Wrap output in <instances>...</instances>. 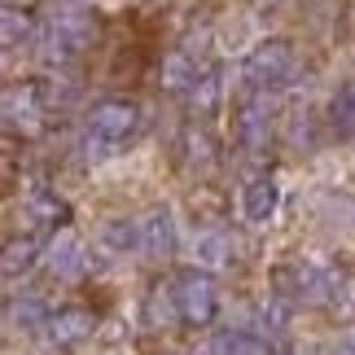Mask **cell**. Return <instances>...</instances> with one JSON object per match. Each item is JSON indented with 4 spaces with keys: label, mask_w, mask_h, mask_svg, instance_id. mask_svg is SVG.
<instances>
[{
    "label": "cell",
    "mask_w": 355,
    "mask_h": 355,
    "mask_svg": "<svg viewBox=\"0 0 355 355\" xmlns=\"http://www.w3.org/2000/svg\"><path fill=\"white\" fill-rule=\"evenodd\" d=\"M145 128V114L136 101H97L88 110V154L92 158H114L119 149H128Z\"/></svg>",
    "instance_id": "cell-1"
},
{
    "label": "cell",
    "mask_w": 355,
    "mask_h": 355,
    "mask_svg": "<svg viewBox=\"0 0 355 355\" xmlns=\"http://www.w3.org/2000/svg\"><path fill=\"white\" fill-rule=\"evenodd\" d=\"M92 35H97V18H92L84 5H66L62 13H53V22L44 31V58L53 66L75 62L79 53L92 44Z\"/></svg>",
    "instance_id": "cell-2"
},
{
    "label": "cell",
    "mask_w": 355,
    "mask_h": 355,
    "mask_svg": "<svg viewBox=\"0 0 355 355\" xmlns=\"http://www.w3.org/2000/svg\"><path fill=\"white\" fill-rule=\"evenodd\" d=\"M171 290H175L180 320L189 324V329H202V324H211L215 316H220V290H215L211 272L189 268V272H180V277L171 281Z\"/></svg>",
    "instance_id": "cell-3"
},
{
    "label": "cell",
    "mask_w": 355,
    "mask_h": 355,
    "mask_svg": "<svg viewBox=\"0 0 355 355\" xmlns=\"http://www.w3.org/2000/svg\"><path fill=\"white\" fill-rule=\"evenodd\" d=\"M290 75H294V44L290 40H263L245 58V84L259 88V92L281 88Z\"/></svg>",
    "instance_id": "cell-4"
},
{
    "label": "cell",
    "mask_w": 355,
    "mask_h": 355,
    "mask_svg": "<svg viewBox=\"0 0 355 355\" xmlns=\"http://www.w3.org/2000/svg\"><path fill=\"white\" fill-rule=\"evenodd\" d=\"M44 114H49V97L35 84H22V88L13 84L5 92V119H9L13 132H40Z\"/></svg>",
    "instance_id": "cell-5"
},
{
    "label": "cell",
    "mask_w": 355,
    "mask_h": 355,
    "mask_svg": "<svg viewBox=\"0 0 355 355\" xmlns=\"http://www.w3.org/2000/svg\"><path fill=\"white\" fill-rule=\"evenodd\" d=\"M233 136L241 149H250V154H259V149L268 145V105L254 97H241L237 110H233Z\"/></svg>",
    "instance_id": "cell-6"
},
{
    "label": "cell",
    "mask_w": 355,
    "mask_h": 355,
    "mask_svg": "<svg viewBox=\"0 0 355 355\" xmlns=\"http://www.w3.org/2000/svg\"><path fill=\"white\" fill-rule=\"evenodd\" d=\"M92 329H97V316H92L88 307H62V311H53V316H49L44 338H49L53 347H71V343L92 338Z\"/></svg>",
    "instance_id": "cell-7"
},
{
    "label": "cell",
    "mask_w": 355,
    "mask_h": 355,
    "mask_svg": "<svg viewBox=\"0 0 355 355\" xmlns=\"http://www.w3.org/2000/svg\"><path fill=\"white\" fill-rule=\"evenodd\" d=\"M277 202H281V189L277 180H268V175H259L241 189V215L250 224H268L272 215H277Z\"/></svg>",
    "instance_id": "cell-8"
},
{
    "label": "cell",
    "mask_w": 355,
    "mask_h": 355,
    "mask_svg": "<svg viewBox=\"0 0 355 355\" xmlns=\"http://www.w3.org/2000/svg\"><path fill=\"white\" fill-rule=\"evenodd\" d=\"M141 250L149 259H171L175 254V220H171V211H154L141 224Z\"/></svg>",
    "instance_id": "cell-9"
},
{
    "label": "cell",
    "mask_w": 355,
    "mask_h": 355,
    "mask_svg": "<svg viewBox=\"0 0 355 355\" xmlns=\"http://www.w3.org/2000/svg\"><path fill=\"white\" fill-rule=\"evenodd\" d=\"M49 272L53 277H62V281H71L84 272V245H79V237L71 233H58L49 245Z\"/></svg>",
    "instance_id": "cell-10"
},
{
    "label": "cell",
    "mask_w": 355,
    "mask_h": 355,
    "mask_svg": "<svg viewBox=\"0 0 355 355\" xmlns=\"http://www.w3.org/2000/svg\"><path fill=\"white\" fill-rule=\"evenodd\" d=\"M329 123L338 136H355V79H347L329 97Z\"/></svg>",
    "instance_id": "cell-11"
},
{
    "label": "cell",
    "mask_w": 355,
    "mask_h": 355,
    "mask_svg": "<svg viewBox=\"0 0 355 355\" xmlns=\"http://www.w3.org/2000/svg\"><path fill=\"white\" fill-rule=\"evenodd\" d=\"M26 215H31L35 224H44V228H58V224L66 220V207H62L58 193H49V189H35V193H26Z\"/></svg>",
    "instance_id": "cell-12"
},
{
    "label": "cell",
    "mask_w": 355,
    "mask_h": 355,
    "mask_svg": "<svg viewBox=\"0 0 355 355\" xmlns=\"http://www.w3.org/2000/svg\"><path fill=\"white\" fill-rule=\"evenodd\" d=\"M53 311L44 307V298H35V294H22V298H9V320L13 324H22V329H44Z\"/></svg>",
    "instance_id": "cell-13"
},
{
    "label": "cell",
    "mask_w": 355,
    "mask_h": 355,
    "mask_svg": "<svg viewBox=\"0 0 355 355\" xmlns=\"http://www.w3.org/2000/svg\"><path fill=\"white\" fill-rule=\"evenodd\" d=\"M101 245L110 254H128V250H141V224L132 220H110L101 228Z\"/></svg>",
    "instance_id": "cell-14"
},
{
    "label": "cell",
    "mask_w": 355,
    "mask_h": 355,
    "mask_svg": "<svg viewBox=\"0 0 355 355\" xmlns=\"http://www.w3.org/2000/svg\"><path fill=\"white\" fill-rule=\"evenodd\" d=\"M35 259H40V241H31V237L9 241V245H5V277L13 281L18 272H31V268H35Z\"/></svg>",
    "instance_id": "cell-15"
},
{
    "label": "cell",
    "mask_w": 355,
    "mask_h": 355,
    "mask_svg": "<svg viewBox=\"0 0 355 355\" xmlns=\"http://www.w3.org/2000/svg\"><path fill=\"white\" fill-rule=\"evenodd\" d=\"M193 254H198L202 268H224L228 259H233V245L224 241V233H202L198 245H193Z\"/></svg>",
    "instance_id": "cell-16"
},
{
    "label": "cell",
    "mask_w": 355,
    "mask_h": 355,
    "mask_svg": "<svg viewBox=\"0 0 355 355\" xmlns=\"http://www.w3.org/2000/svg\"><path fill=\"white\" fill-rule=\"evenodd\" d=\"M211 355H268V347L259 343V338H250V334H220L211 343Z\"/></svg>",
    "instance_id": "cell-17"
},
{
    "label": "cell",
    "mask_w": 355,
    "mask_h": 355,
    "mask_svg": "<svg viewBox=\"0 0 355 355\" xmlns=\"http://www.w3.org/2000/svg\"><path fill=\"white\" fill-rule=\"evenodd\" d=\"M184 158H189V167H211L215 162V141L207 136V128L184 132Z\"/></svg>",
    "instance_id": "cell-18"
},
{
    "label": "cell",
    "mask_w": 355,
    "mask_h": 355,
    "mask_svg": "<svg viewBox=\"0 0 355 355\" xmlns=\"http://www.w3.org/2000/svg\"><path fill=\"white\" fill-rule=\"evenodd\" d=\"M31 35V13H22V9H5V49H18L22 40Z\"/></svg>",
    "instance_id": "cell-19"
},
{
    "label": "cell",
    "mask_w": 355,
    "mask_h": 355,
    "mask_svg": "<svg viewBox=\"0 0 355 355\" xmlns=\"http://www.w3.org/2000/svg\"><path fill=\"white\" fill-rule=\"evenodd\" d=\"M338 355H355V338H347V343L338 347Z\"/></svg>",
    "instance_id": "cell-20"
},
{
    "label": "cell",
    "mask_w": 355,
    "mask_h": 355,
    "mask_svg": "<svg viewBox=\"0 0 355 355\" xmlns=\"http://www.w3.org/2000/svg\"><path fill=\"white\" fill-rule=\"evenodd\" d=\"M268 5H277V0H268Z\"/></svg>",
    "instance_id": "cell-21"
}]
</instances>
